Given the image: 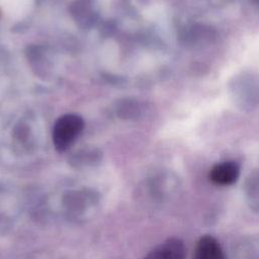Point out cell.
Masks as SVG:
<instances>
[{
    "mask_svg": "<svg viewBox=\"0 0 259 259\" xmlns=\"http://www.w3.org/2000/svg\"><path fill=\"white\" fill-rule=\"evenodd\" d=\"M240 168L235 162H224L214 165L209 172V179L218 185H231L239 177Z\"/></svg>",
    "mask_w": 259,
    "mask_h": 259,
    "instance_id": "obj_3",
    "label": "cell"
},
{
    "mask_svg": "<svg viewBox=\"0 0 259 259\" xmlns=\"http://www.w3.org/2000/svg\"><path fill=\"white\" fill-rule=\"evenodd\" d=\"M245 199L250 209L259 212V172L248 177L244 187Z\"/></svg>",
    "mask_w": 259,
    "mask_h": 259,
    "instance_id": "obj_5",
    "label": "cell"
},
{
    "mask_svg": "<svg viewBox=\"0 0 259 259\" xmlns=\"http://www.w3.org/2000/svg\"><path fill=\"white\" fill-rule=\"evenodd\" d=\"M193 259H226V256L219 241L205 235L197 241Z\"/></svg>",
    "mask_w": 259,
    "mask_h": 259,
    "instance_id": "obj_4",
    "label": "cell"
},
{
    "mask_svg": "<svg viewBox=\"0 0 259 259\" xmlns=\"http://www.w3.org/2000/svg\"><path fill=\"white\" fill-rule=\"evenodd\" d=\"M83 120L75 114H67L60 117L55 123L53 142L59 152L66 151L77 139L83 128Z\"/></svg>",
    "mask_w": 259,
    "mask_h": 259,
    "instance_id": "obj_1",
    "label": "cell"
},
{
    "mask_svg": "<svg viewBox=\"0 0 259 259\" xmlns=\"http://www.w3.org/2000/svg\"><path fill=\"white\" fill-rule=\"evenodd\" d=\"M186 247L179 238H169L153 248L143 259H185Z\"/></svg>",
    "mask_w": 259,
    "mask_h": 259,
    "instance_id": "obj_2",
    "label": "cell"
},
{
    "mask_svg": "<svg viewBox=\"0 0 259 259\" xmlns=\"http://www.w3.org/2000/svg\"><path fill=\"white\" fill-rule=\"evenodd\" d=\"M236 259H259V240L247 238L240 242L235 251Z\"/></svg>",
    "mask_w": 259,
    "mask_h": 259,
    "instance_id": "obj_6",
    "label": "cell"
}]
</instances>
